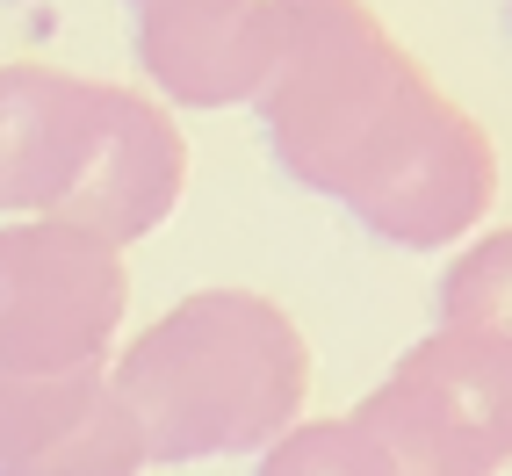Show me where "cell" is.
<instances>
[{"label":"cell","mask_w":512,"mask_h":476,"mask_svg":"<svg viewBox=\"0 0 512 476\" xmlns=\"http://www.w3.org/2000/svg\"><path fill=\"white\" fill-rule=\"evenodd\" d=\"M275 51L253 94L275 166L404 253L484 224L498 152L368 0H267Z\"/></svg>","instance_id":"cell-1"},{"label":"cell","mask_w":512,"mask_h":476,"mask_svg":"<svg viewBox=\"0 0 512 476\" xmlns=\"http://www.w3.org/2000/svg\"><path fill=\"white\" fill-rule=\"evenodd\" d=\"M145 462L260 455L303 419L311 347L260 289H195L152 318L109 368Z\"/></svg>","instance_id":"cell-2"},{"label":"cell","mask_w":512,"mask_h":476,"mask_svg":"<svg viewBox=\"0 0 512 476\" xmlns=\"http://www.w3.org/2000/svg\"><path fill=\"white\" fill-rule=\"evenodd\" d=\"M347 419L390 476H498L512 462V354L433 325Z\"/></svg>","instance_id":"cell-3"},{"label":"cell","mask_w":512,"mask_h":476,"mask_svg":"<svg viewBox=\"0 0 512 476\" xmlns=\"http://www.w3.org/2000/svg\"><path fill=\"white\" fill-rule=\"evenodd\" d=\"M130 311L123 253L65 224H0V376L101 368Z\"/></svg>","instance_id":"cell-4"},{"label":"cell","mask_w":512,"mask_h":476,"mask_svg":"<svg viewBox=\"0 0 512 476\" xmlns=\"http://www.w3.org/2000/svg\"><path fill=\"white\" fill-rule=\"evenodd\" d=\"M109 80L0 65V217H58L109 138Z\"/></svg>","instance_id":"cell-5"},{"label":"cell","mask_w":512,"mask_h":476,"mask_svg":"<svg viewBox=\"0 0 512 476\" xmlns=\"http://www.w3.org/2000/svg\"><path fill=\"white\" fill-rule=\"evenodd\" d=\"M275 15L267 0H145L138 65L181 109H238L267 80Z\"/></svg>","instance_id":"cell-6"},{"label":"cell","mask_w":512,"mask_h":476,"mask_svg":"<svg viewBox=\"0 0 512 476\" xmlns=\"http://www.w3.org/2000/svg\"><path fill=\"white\" fill-rule=\"evenodd\" d=\"M188 188V145L174 116L159 109V101L116 87L109 101V138H101L87 181L65 195V210L44 217V224H65V231H87L101 246H138L145 231H159L174 217V202Z\"/></svg>","instance_id":"cell-7"},{"label":"cell","mask_w":512,"mask_h":476,"mask_svg":"<svg viewBox=\"0 0 512 476\" xmlns=\"http://www.w3.org/2000/svg\"><path fill=\"white\" fill-rule=\"evenodd\" d=\"M433 311H440V332H469V339H491L498 354H512V224L469 238L448 260Z\"/></svg>","instance_id":"cell-8"},{"label":"cell","mask_w":512,"mask_h":476,"mask_svg":"<svg viewBox=\"0 0 512 476\" xmlns=\"http://www.w3.org/2000/svg\"><path fill=\"white\" fill-rule=\"evenodd\" d=\"M253 476H390L354 419H296L275 448H260Z\"/></svg>","instance_id":"cell-9"},{"label":"cell","mask_w":512,"mask_h":476,"mask_svg":"<svg viewBox=\"0 0 512 476\" xmlns=\"http://www.w3.org/2000/svg\"><path fill=\"white\" fill-rule=\"evenodd\" d=\"M505 22H512V0H505Z\"/></svg>","instance_id":"cell-10"},{"label":"cell","mask_w":512,"mask_h":476,"mask_svg":"<svg viewBox=\"0 0 512 476\" xmlns=\"http://www.w3.org/2000/svg\"><path fill=\"white\" fill-rule=\"evenodd\" d=\"M130 8H145V0H130Z\"/></svg>","instance_id":"cell-11"}]
</instances>
